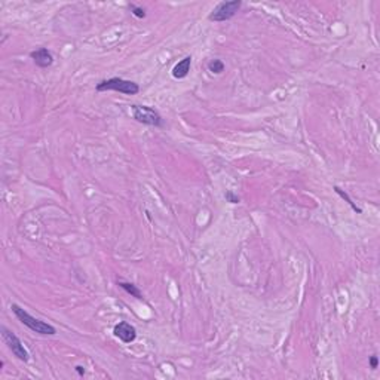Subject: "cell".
Listing matches in <instances>:
<instances>
[{
  "instance_id": "cell-1",
  "label": "cell",
  "mask_w": 380,
  "mask_h": 380,
  "mask_svg": "<svg viewBox=\"0 0 380 380\" xmlns=\"http://www.w3.org/2000/svg\"><path fill=\"white\" fill-rule=\"evenodd\" d=\"M11 309H12V312H14V315L18 318V321L23 324V325H26L29 330H32L33 333H36V334H42V336H54V334H57V328L54 327V325H51V324H48V322H45V321H42V319H37V318L32 317L26 309H23L21 306H18V305H12L11 306Z\"/></svg>"
},
{
  "instance_id": "cell-2",
  "label": "cell",
  "mask_w": 380,
  "mask_h": 380,
  "mask_svg": "<svg viewBox=\"0 0 380 380\" xmlns=\"http://www.w3.org/2000/svg\"><path fill=\"white\" fill-rule=\"evenodd\" d=\"M97 92H106V91H116L125 95H137L140 92L138 83L132 80H125L122 77H110L106 80H101L97 83Z\"/></svg>"
},
{
  "instance_id": "cell-3",
  "label": "cell",
  "mask_w": 380,
  "mask_h": 380,
  "mask_svg": "<svg viewBox=\"0 0 380 380\" xmlns=\"http://www.w3.org/2000/svg\"><path fill=\"white\" fill-rule=\"evenodd\" d=\"M131 110H132V118H134L137 122H140V124H143V125H147V127H163V119H162V116L159 115L158 110H155L153 107L134 104V106H131Z\"/></svg>"
},
{
  "instance_id": "cell-4",
  "label": "cell",
  "mask_w": 380,
  "mask_h": 380,
  "mask_svg": "<svg viewBox=\"0 0 380 380\" xmlns=\"http://www.w3.org/2000/svg\"><path fill=\"white\" fill-rule=\"evenodd\" d=\"M242 6V2L241 0H230V2H222L219 3L213 11L211 14L208 15V20L213 21V23H224V21H229L232 20L238 11L241 9Z\"/></svg>"
},
{
  "instance_id": "cell-5",
  "label": "cell",
  "mask_w": 380,
  "mask_h": 380,
  "mask_svg": "<svg viewBox=\"0 0 380 380\" xmlns=\"http://www.w3.org/2000/svg\"><path fill=\"white\" fill-rule=\"evenodd\" d=\"M2 337L5 340V343L8 345V348L11 349V352L23 362H29L30 359V353L29 350L24 348L23 342L20 340V337L17 334H14L11 330H8L6 327H2Z\"/></svg>"
},
{
  "instance_id": "cell-6",
  "label": "cell",
  "mask_w": 380,
  "mask_h": 380,
  "mask_svg": "<svg viewBox=\"0 0 380 380\" xmlns=\"http://www.w3.org/2000/svg\"><path fill=\"white\" fill-rule=\"evenodd\" d=\"M113 334H115V337H118L121 342H124L127 345L132 343L137 339V330H135V327L131 325L127 321H122V322L116 324L115 328H113Z\"/></svg>"
},
{
  "instance_id": "cell-7",
  "label": "cell",
  "mask_w": 380,
  "mask_h": 380,
  "mask_svg": "<svg viewBox=\"0 0 380 380\" xmlns=\"http://www.w3.org/2000/svg\"><path fill=\"white\" fill-rule=\"evenodd\" d=\"M30 58L40 68H48V67H51L54 64V55L46 48H39V49L30 52Z\"/></svg>"
},
{
  "instance_id": "cell-8",
  "label": "cell",
  "mask_w": 380,
  "mask_h": 380,
  "mask_svg": "<svg viewBox=\"0 0 380 380\" xmlns=\"http://www.w3.org/2000/svg\"><path fill=\"white\" fill-rule=\"evenodd\" d=\"M190 67H192V57H184L183 60H180L178 63L174 65L172 76L175 79H184V77H187V74L190 73Z\"/></svg>"
},
{
  "instance_id": "cell-9",
  "label": "cell",
  "mask_w": 380,
  "mask_h": 380,
  "mask_svg": "<svg viewBox=\"0 0 380 380\" xmlns=\"http://www.w3.org/2000/svg\"><path fill=\"white\" fill-rule=\"evenodd\" d=\"M118 285L128 293L131 297H135V299H138V300H144V296H143V293H141V290L137 287V285H134L132 282H125V281H119Z\"/></svg>"
},
{
  "instance_id": "cell-10",
  "label": "cell",
  "mask_w": 380,
  "mask_h": 380,
  "mask_svg": "<svg viewBox=\"0 0 380 380\" xmlns=\"http://www.w3.org/2000/svg\"><path fill=\"white\" fill-rule=\"evenodd\" d=\"M334 192H336V193H337V195H339V196H340V198H342L343 201H346V202H348L349 207H350V208H352V210H353V211H355L356 214H361V213H362V210H361L359 207H356V204H355V202H353V201L350 199V196H349V195L346 193V192H345V190H342L340 187L334 186Z\"/></svg>"
},
{
  "instance_id": "cell-11",
  "label": "cell",
  "mask_w": 380,
  "mask_h": 380,
  "mask_svg": "<svg viewBox=\"0 0 380 380\" xmlns=\"http://www.w3.org/2000/svg\"><path fill=\"white\" fill-rule=\"evenodd\" d=\"M224 68H226V65L223 63L222 60H211L210 63H208V70L213 73V74H220L224 71Z\"/></svg>"
},
{
  "instance_id": "cell-12",
  "label": "cell",
  "mask_w": 380,
  "mask_h": 380,
  "mask_svg": "<svg viewBox=\"0 0 380 380\" xmlns=\"http://www.w3.org/2000/svg\"><path fill=\"white\" fill-rule=\"evenodd\" d=\"M129 11H131V14L134 15V17H137V18H140V20H143V18H146V11L143 9V8H140V6H137V5H129Z\"/></svg>"
},
{
  "instance_id": "cell-13",
  "label": "cell",
  "mask_w": 380,
  "mask_h": 380,
  "mask_svg": "<svg viewBox=\"0 0 380 380\" xmlns=\"http://www.w3.org/2000/svg\"><path fill=\"white\" fill-rule=\"evenodd\" d=\"M224 198H226V201L230 202V204H239V202H241L239 196H238L233 190H227V192L224 193Z\"/></svg>"
},
{
  "instance_id": "cell-14",
  "label": "cell",
  "mask_w": 380,
  "mask_h": 380,
  "mask_svg": "<svg viewBox=\"0 0 380 380\" xmlns=\"http://www.w3.org/2000/svg\"><path fill=\"white\" fill-rule=\"evenodd\" d=\"M370 367H371L373 370H376V368L379 367V358H377L376 355H371V356H370Z\"/></svg>"
},
{
  "instance_id": "cell-15",
  "label": "cell",
  "mask_w": 380,
  "mask_h": 380,
  "mask_svg": "<svg viewBox=\"0 0 380 380\" xmlns=\"http://www.w3.org/2000/svg\"><path fill=\"white\" fill-rule=\"evenodd\" d=\"M76 373L79 374V376H83L85 374V367H82V365H76Z\"/></svg>"
}]
</instances>
